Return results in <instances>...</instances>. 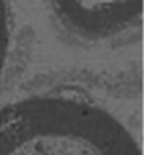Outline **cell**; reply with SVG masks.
I'll use <instances>...</instances> for the list:
<instances>
[{
  "label": "cell",
  "instance_id": "cell-1",
  "mask_svg": "<svg viewBox=\"0 0 144 155\" xmlns=\"http://www.w3.org/2000/svg\"><path fill=\"white\" fill-rule=\"evenodd\" d=\"M0 155H141L106 109L69 96H35L0 109Z\"/></svg>",
  "mask_w": 144,
  "mask_h": 155
},
{
  "label": "cell",
  "instance_id": "cell-2",
  "mask_svg": "<svg viewBox=\"0 0 144 155\" xmlns=\"http://www.w3.org/2000/svg\"><path fill=\"white\" fill-rule=\"evenodd\" d=\"M66 26L86 38H109L135 26L142 0H51Z\"/></svg>",
  "mask_w": 144,
  "mask_h": 155
},
{
  "label": "cell",
  "instance_id": "cell-3",
  "mask_svg": "<svg viewBox=\"0 0 144 155\" xmlns=\"http://www.w3.org/2000/svg\"><path fill=\"white\" fill-rule=\"evenodd\" d=\"M10 45V16L7 0H0V77L3 74Z\"/></svg>",
  "mask_w": 144,
  "mask_h": 155
}]
</instances>
